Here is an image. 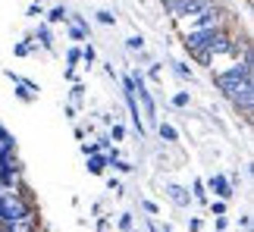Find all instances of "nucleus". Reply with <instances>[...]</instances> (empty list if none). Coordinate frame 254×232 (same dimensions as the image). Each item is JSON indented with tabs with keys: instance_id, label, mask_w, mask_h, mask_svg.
<instances>
[{
	"instance_id": "nucleus-1",
	"label": "nucleus",
	"mask_w": 254,
	"mask_h": 232,
	"mask_svg": "<svg viewBox=\"0 0 254 232\" xmlns=\"http://www.w3.org/2000/svg\"><path fill=\"white\" fill-rule=\"evenodd\" d=\"M38 204L32 198V188L25 185V182H19L16 188H9L0 195V223H16V220H22L28 214H35Z\"/></svg>"
},
{
	"instance_id": "nucleus-2",
	"label": "nucleus",
	"mask_w": 254,
	"mask_h": 232,
	"mask_svg": "<svg viewBox=\"0 0 254 232\" xmlns=\"http://www.w3.org/2000/svg\"><path fill=\"white\" fill-rule=\"evenodd\" d=\"M245 79H254V63H232L229 69H220V72H213V85H217V91L226 94L229 88H236L239 82H245Z\"/></svg>"
},
{
	"instance_id": "nucleus-3",
	"label": "nucleus",
	"mask_w": 254,
	"mask_h": 232,
	"mask_svg": "<svg viewBox=\"0 0 254 232\" xmlns=\"http://www.w3.org/2000/svg\"><path fill=\"white\" fill-rule=\"evenodd\" d=\"M226 98H229L232 107H236V113H242L245 119H251V113H254V79L239 82L236 88L226 91Z\"/></svg>"
},
{
	"instance_id": "nucleus-4",
	"label": "nucleus",
	"mask_w": 254,
	"mask_h": 232,
	"mask_svg": "<svg viewBox=\"0 0 254 232\" xmlns=\"http://www.w3.org/2000/svg\"><path fill=\"white\" fill-rule=\"evenodd\" d=\"M204 3H207V0H170V3H163V6H167V13L173 19H194Z\"/></svg>"
},
{
	"instance_id": "nucleus-5",
	"label": "nucleus",
	"mask_w": 254,
	"mask_h": 232,
	"mask_svg": "<svg viewBox=\"0 0 254 232\" xmlns=\"http://www.w3.org/2000/svg\"><path fill=\"white\" fill-rule=\"evenodd\" d=\"M204 188L213 191V198H220V201H229L236 195V188L229 185V176H223V173H213L210 179H204Z\"/></svg>"
},
{
	"instance_id": "nucleus-6",
	"label": "nucleus",
	"mask_w": 254,
	"mask_h": 232,
	"mask_svg": "<svg viewBox=\"0 0 254 232\" xmlns=\"http://www.w3.org/2000/svg\"><path fill=\"white\" fill-rule=\"evenodd\" d=\"M163 195H167L179 210H189V207L194 204V201H191V191L185 188V185H179V182H170V185L163 188Z\"/></svg>"
},
{
	"instance_id": "nucleus-7",
	"label": "nucleus",
	"mask_w": 254,
	"mask_h": 232,
	"mask_svg": "<svg viewBox=\"0 0 254 232\" xmlns=\"http://www.w3.org/2000/svg\"><path fill=\"white\" fill-rule=\"evenodd\" d=\"M32 41H35L38 47H44V51H51V54H54V32H51V25H47V22H38Z\"/></svg>"
},
{
	"instance_id": "nucleus-8",
	"label": "nucleus",
	"mask_w": 254,
	"mask_h": 232,
	"mask_svg": "<svg viewBox=\"0 0 254 232\" xmlns=\"http://www.w3.org/2000/svg\"><path fill=\"white\" fill-rule=\"evenodd\" d=\"M154 125H157V135H160V141H163V144H176V141H179V129H176L173 122L157 119Z\"/></svg>"
},
{
	"instance_id": "nucleus-9",
	"label": "nucleus",
	"mask_w": 254,
	"mask_h": 232,
	"mask_svg": "<svg viewBox=\"0 0 254 232\" xmlns=\"http://www.w3.org/2000/svg\"><path fill=\"white\" fill-rule=\"evenodd\" d=\"M85 167H88L91 176H104L107 173V157L104 154H91V157H85Z\"/></svg>"
},
{
	"instance_id": "nucleus-10",
	"label": "nucleus",
	"mask_w": 254,
	"mask_h": 232,
	"mask_svg": "<svg viewBox=\"0 0 254 232\" xmlns=\"http://www.w3.org/2000/svg\"><path fill=\"white\" fill-rule=\"evenodd\" d=\"M191 201H194V204H207V201H210V191L204 188V179L191 182Z\"/></svg>"
},
{
	"instance_id": "nucleus-11",
	"label": "nucleus",
	"mask_w": 254,
	"mask_h": 232,
	"mask_svg": "<svg viewBox=\"0 0 254 232\" xmlns=\"http://www.w3.org/2000/svg\"><path fill=\"white\" fill-rule=\"evenodd\" d=\"M13 54H16V57H32V54H38V44L32 41V38H25V41H16V44H13Z\"/></svg>"
},
{
	"instance_id": "nucleus-12",
	"label": "nucleus",
	"mask_w": 254,
	"mask_h": 232,
	"mask_svg": "<svg viewBox=\"0 0 254 232\" xmlns=\"http://www.w3.org/2000/svg\"><path fill=\"white\" fill-rule=\"evenodd\" d=\"M47 16V25H66V19H69V9H66V6H54L51 9V13H44Z\"/></svg>"
},
{
	"instance_id": "nucleus-13",
	"label": "nucleus",
	"mask_w": 254,
	"mask_h": 232,
	"mask_svg": "<svg viewBox=\"0 0 254 232\" xmlns=\"http://www.w3.org/2000/svg\"><path fill=\"white\" fill-rule=\"evenodd\" d=\"M82 63H85V69H91V66L97 63V51H94V44H91V41H85V44H82Z\"/></svg>"
},
{
	"instance_id": "nucleus-14",
	"label": "nucleus",
	"mask_w": 254,
	"mask_h": 232,
	"mask_svg": "<svg viewBox=\"0 0 254 232\" xmlns=\"http://www.w3.org/2000/svg\"><path fill=\"white\" fill-rule=\"evenodd\" d=\"M85 82H72V88H69V104H72V107H79V104L85 101Z\"/></svg>"
},
{
	"instance_id": "nucleus-15",
	"label": "nucleus",
	"mask_w": 254,
	"mask_h": 232,
	"mask_svg": "<svg viewBox=\"0 0 254 232\" xmlns=\"http://www.w3.org/2000/svg\"><path fill=\"white\" fill-rule=\"evenodd\" d=\"M107 129H110V132H107V138H110L113 144H120V141H126V125H123L120 119H116L113 125H107Z\"/></svg>"
},
{
	"instance_id": "nucleus-16",
	"label": "nucleus",
	"mask_w": 254,
	"mask_h": 232,
	"mask_svg": "<svg viewBox=\"0 0 254 232\" xmlns=\"http://www.w3.org/2000/svg\"><path fill=\"white\" fill-rule=\"evenodd\" d=\"M66 32H69V38H72L75 44H85V41H88V32H82L79 25H72L69 19H66Z\"/></svg>"
},
{
	"instance_id": "nucleus-17",
	"label": "nucleus",
	"mask_w": 254,
	"mask_h": 232,
	"mask_svg": "<svg viewBox=\"0 0 254 232\" xmlns=\"http://www.w3.org/2000/svg\"><path fill=\"white\" fill-rule=\"evenodd\" d=\"M170 104H173V107H179V110H185V107L191 104V94H189V91H176L173 98H170Z\"/></svg>"
},
{
	"instance_id": "nucleus-18",
	"label": "nucleus",
	"mask_w": 254,
	"mask_h": 232,
	"mask_svg": "<svg viewBox=\"0 0 254 232\" xmlns=\"http://www.w3.org/2000/svg\"><path fill=\"white\" fill-rule=\"evenodd\" d=\"M173 72H176V75H179V79H189V82L194 79V72H191V66H189V63H182V60H176V63H173Z\"/></svg>"
},
{
	"instance_id": "nucleus-19",
	"label": "nucleus",
	"mask_w": 254,
	"mask_h": 232,
	"mask_svg": "<svg viewBox=\"0 0 254 232\" xmlns=\"http://www.w3.org/2000/svg\"><path fill=\"white\" fill-rule=\"evenodd\" d=\"M207 207H210V214H213V217H226V210H229V207H226V201H220V198H210V201H207Z\"/></svg>"
},
{
	"instance_id": "nucleus-20",
	"label": "nucleus",
	"mask_w": 254,
	"mask_h": 232,
	"mask_svg": "<svg viewBox=\"0 0 254 232\" xmlns=\"http://www.w3.org/2000/svg\"><path fill=\"white\" fill-rule=\"evenodd\" d=\"M79 63H82V47L75 44V47L66 51V66H79Z\"/></svg>"
},
{
	"instance_id": "nucleus-21",
	"label": "nucleus",
	"mask_w": 254,
	"mask_h": 232,
	"mask_svg": "<svg viewBox=\"0 0 254 232\" xmlns=\"http://www.w3.org/2000/svg\"><path fill=\"white\" fill-rule=\"evenodd\" d=\"M126 47H129V51H135V54H141V51H144V38H141V35H129V38H126Z\"/></svg>"
},
{
	"instance_id": "nucleus-22",
	"label": "nucleus",
	"mask_w": 254,
	"mask_h": 232,
	"mask_svg": "<svg viewBox=\"0 0 254 232\" xmlns=\"http://www.w3.org/2000/svg\"><path fill=\"white\" fill-rule=\"evenodd\" d=\"M116 226H120V232H132V229H135V217H132V214H120Z\"/></svg>"
},
{
	"instance_id": "nucleus-23",
	"label": "nucleus",
	"mask_w": 254,
	"mask_h": 232,
	"mask_svg": "<svg viewBox=\"0 0 254 232\" xmlns=\"http://www.w3.org/2000/svg\"><path fill=\"white\" fill-rule=\"evenodd\" d=\"M107 167H113V173H123V176H126V173H132V170H135L132 163H129V160H123V157H120V160H110Z\"/></svg>"
},
{
	"instance_id": "nucleus-24",
	"label": "nucleus",
	"mask_w": 254,
	"mask_h": 232,
	"mask_svg": "<svg viewBox=\"0 0 254 232\" xmlns=\"http://www.w3.org/2000/svg\"><path fill=\"white\" fill-rule=\"evenodd\" d=\"M97 22H101V25H116V16L110 13V9H97Z\"/></svg>"
},
{
	"instance_id": "nucleus-25",
	"label": "nucleus",
	"mask_w": 254,
	"mask_h": 232,
	"mask_svg": "<svg viewBox=\"0 0 254 232\" xmlns=\"http://www.w3.org/2000/svg\"><path fill=\"white\" fill-rule=\"evenodd\" d=\"M148 79H151V82H157V85L163 82V75H160V63H148Z\"/></svg>"
},
{
	"instance_id": "nucleus-26",
	"label": "nucleus",
	"mask_w": 254,
	"mask_h": 232,
	"mask_svg": "<svg viewBox=\"0 0 254 232\" xmlns=\"http://www.w3.org/2000/svg\"><path fill=\"white\" fill-rule=\"evenodd\" d=\"M107 191H113V195H123V182L116 176H107Z\"/></svg>"
},
{
	"instance_id": "nucleus-27",
	"label": "nucleus",
	"mask_w": 254,
	"mask_h": 232,
	"mask_svg": "<svg viewBox=\"0 0 254 232\" xmlns=\"http://www.w3.org/2000/svg\"><path fill=\"white\" fill-rule=\"evenodd\" d=\"M82 154H85V157H91V154H101V144H97V141H82Z\"/></svg>"
},
{
	"instance_id": "nucleus-28",
	"label": "nucleus",
	"mask_w": 254,
	"mask_h": 232,
	"mask_svg": "<svg viewBox=\"0 0 254 232\" xmlns=\"http://www.w3.org/2000/svg\"><path fill=\"white\" fill-rule=\"evenodd\" d=\"M141 207H144V210H148V214H151V217H160V207H157V204H154V201H151V198H144V201H141Z\"/></svg>"
},
{
	"instance_id": "nucleus-29",
	"label": "nucleus",
	"mask_w": 254,
	"mask_h": 232,
	"mask_svg": "<svg viewBox=\"0 0 254 232\" xmlns=\"http://www.w3.org/2000/svg\"><path fill=\"white\" fill-rule=\"evenodd\" d=\"M25 16H28V19H38V16H44V6H41V3L35 0V3L28 6V13H25Z\"/></svg>"
},
{
	"instance_id": "nucleus-30",
	"label": "nucleus",
	"mask_w": 254,
	"mask_h": 232,
	"mask_svg": "<svg viewBox=\"0 0 254 232\" xmlns=\"http://www.w3.org/2000/svg\"><path fill=\"white\" fill-rule=\"evenodd\" d=\"M63 79H66V82H79V72H75V66H66V69H63Z\"/></svg>"
},
{
	"instance_id": "nucleus-31",
	"label": "nucleus",
	"mask_w": 254,
	"mask_h": 232,
	"mask_svg": "<svg viewBox=\"0 0 254 232\" xmlns=\"http://www.w3.org/2000/svg\"><path fill=\"white\" fill-rule=\"evenodd\" d=\"M204 223H201V217H189V232H201Z\"/></svg>"
},
{
	"instance_id": "nucleus-32",
	"label": "nucleus",
	"mask_w": 254,
	"mask_h": 232,
	"mask_svg": "<svg viewBox=\"0 0 254 232\" xmlns=\"http://www.w3.org/2000/svg\"><path fill=\"white\" fill-rule=\"evenodd\" d=\"M63 113H66V119H75V116H79V107H72V104H63Z\"/></svg>"
},
{
	"instance_id": "nucleus-33",
	"label": "nucleus",
	"mask_w": 254,
	"mask_h": 232,
	"mask_svg": "<svg viewBox=\"0 0 254 232\" xmlns=\"http://www.w3.org/2000/svg\"><path fill=\"white\" fill-rule=\"evenodd\" d=\"M97 232H110V217H97Z\"/></svg>"
},
{
	"instance_id": "nucleus-34",
	"label": "nucleus",
	"mask_w": 254,
	"mask_h": 232,
	"mask_svg": "<svg viewBox=\"0 0 254 232\" xmlns=\"http://www.w3.org/2000/svg\"><path fill=\"white\" fill-rule=\"evenodd\" d=\"M116 119H120V116H116V113H101V122H104V125H113Z\"/></svg>"
},
{
	"instance_id": "nucleus-35",
	"label": "nucleus",
	"mask_w": 254,
	"mask_h": 232,
	"mask_svg": "<svg viewBox=\"0 0 254 232\" xmlns=\"http://www.w3.org/2000/svg\"><path fill=\"white\" fill-rule=\"evenodd\" d=\"M239 223H242V229H245V232H251V214H242Z\"/></svg>"
},
{
	"instance_id": "nucleus-36",
	"label": "nucleus",
	"mask_w": 254,
	"mask_h": 232,
	"mask_svg": "<svg viewBox=\"0 0 254 232\" xmlns=\"http://www.w3.org/2000/svg\"><path fill=\"white\" fill-rule=\"evenodd\" d=\"M0 141H13V132H6L3 122H0Z\"/></svg>"
},
{
	"instance_id": "nucleus-37",
	"label": "nucleus",
	"mask_w": 254,
	"mask_h": 232,
	"mask_svg": "<svg viewBox=\"0 0 254 232\" xmlns=\"http://www.w3.org/2000/svg\"><path fill=\"white\" fill-rule=\"evenodd\" d=\"M229 229V220L226 217H217V232H226Z\"/></svg>"
},
{
	"instance_id": "nucleus-38",
	"label": "nucleus",
	"mask_w": 254,
	"mask_h": 232,
	"mask_svg": "<svg viewBox=\"0 0 254 232\" xmlns=\"http://www.w3.org/2000/svg\"><path fill=\"white\" fill-rule=\"evenodd\" d=\"M104 72L110 75V79H116V66H113V63H107V66H104Z\"/></svg>"
},
{
	"instance_id": "nucleus-39",
	"label": "nucleus",
	"mask_w": 254,
	"mask_h": 232,
	"mask_svg": "<svg viewBox=\"0 0 254 232\" xmlns=\"http://www.w3.org/2000/svg\"><path fill=\"white\" fill-rule=\"evenodd\" d=\"M144 229H148V232H160V229H157V223H154V220H148V223H144Z\"/></svg>"
},
{
	"instance_id": "nucleus-40",
	"label": "nucleus",
	"mask_w": 254,
	"mask_h": 232,
	"mask_svg": "<svg viewBox=\"0 0 254 232\" xmlns=\"http://www.w3.org/2000/svg\"><path fill=\"white\" fill-rule=\"evenodd\" d=\"M157 229H160V226H157ZM160 232H176V229H173L170 223H163V229H160Z\"/></svg>"
},
{
	"instance_id": "nucleus-41",
	"label": "nucleus",
	"mask_w": 254,
	"mask_h": 232,
	"mask_svg": "<svg viewBox=\"0 0 254 232\" xmlns=\"http://www.w3.org/2000/svg\"><path fill=\"white\" fill-rule=\"evenodd\" d=\"M160 3H170V0H160Z\"/></svg>"
}]
</instances>
